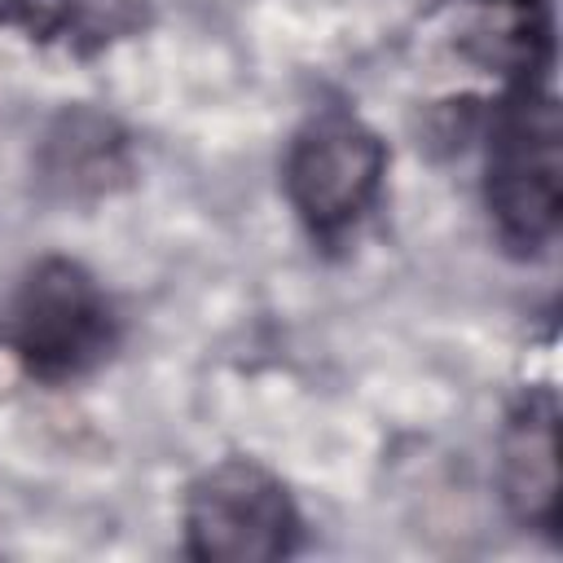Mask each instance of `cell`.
<instances>
[{"label": "cell", "instance_id": "2", "mask_svg": "<svg viewBox=\"0 0 563 563\" xmlns=\"http://www.w3.org/2000/svg\"><path fill=\"white\" fill-rule=\"evenodd\" d=\"M0 339L35 378L66 383L110 356L114 308L84 264L53 255L22 277L0 321Z\"/></svg>", "mask_w": 563, "mask_h": 563}, {"label": "cell", "instance_id": "4", "mask_svg": "<svg viewBox=\"0 0 563 563\" xmlns=\"http://www.w3.org/2000/svg\"><path fill=\"white\" fill-rule=\"evenodd\" d=\"M185 545L207 563H268L299 545V510L260 462L229 457L185 497Z\"/></svg>", "mask_w": 563, "mask_h": 563}, {"label": "cell", "instance_id": "6", "mask_svg": "<svg viewBox=\"0 0 563 563\" xmlns=\"http://www.w3.org/2000/svg\"><path fill=\"white\" fill-rule=\"evenodd\" d=\"M0 22H13L31 35H40V40H53L66 26L75 31L79 0H0Z\"/></svg>", "mask_w": 563, "mask_h": 563}, {"label": "cell", "instance_id": "1", "mask_svg": "<svg viewBox=\"0 0 563 563\" xmlns=\"http://www.w3.org/2000/svg\"><path fill=\"white\" fill-rule=\"evenodd\" d=\"M563 123L559 97L545 79L519 75L497 101L484 150V202L501 242L519 255H537L554 242L563 216Z\"/></svg>", "mask_w": 563, "mask_h": 563}, {"label": "cell", "instance_id": "5", "mask_svg": "<svg viewBox=\"0 0 563 563\" xmlns=\"http://www.w3.org/2000/svg\"><path fill=\"white\" fill-rule=\"evenodd\" d=\"M501 497L528 528H559V405L550 387L528 391L501 431Z\"/></svg>", "mask_w": 563, "mask_h": 563}, {"label": "cell", "instance_id": "3", "mask_svg": "<svg viewBox=\"0 0 563 563\" xmlns=\"http://www.w3.org/2000/svg\"><path fill=\"white\" fill-rule=\"evenodd\" d=\"M383 172H387V150L378 132L365 128L356 114L330 106L295 132L282 180L308 233L334 242L369 211Z\"/></svg>", "mask_w": 563, "mask_h": 563}]
</instances>
